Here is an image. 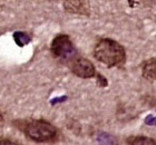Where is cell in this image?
<instances>
[{
	"instance_id": "obj_11",
	"label": "cell",
	"mask_w": 156,
	"mask_h": 145,
	"mask_svg": "<svg viewBox=\"0 0 156 145\" xmlns=\"http://www.w3.org/2000/svg\"><path fill=\"white\" fill-rule=\"evenodd\" d=\"M98 85L101 87H105V86H107V81H106V78L104 77V76H101V75H98Z\"/></svg>"
},
{
	"instance_id": "obj_6",
	"label": "cell",
	"mask_w": 156,
	"mask_h": 145,
	"mask_svg": "<svg viewBox=\"0 0 156 145\" xmlns=\"http://www.w3.org/2000/svg\"><path fill=\"white\" fill-rule=\"evenodd\" d=\"M143 76L150 82H156V60H150L144 65Z\"/></svg>"
},
{
	"instance_id": "obj_5",
	"label": "cell",
	"mask_w": 156,
	"mask_h": 145,
	"mask_svg": "<svg viewBox=\"0 0 156 145\" xmlns=\"http://www.w3.org/2000/svg\"><path fill=\"white\" fill-rule=\"evenodd\" d=\"M64 8L66 11L70 13H79V15H88V7L83 0H65Z\"/></svg>"
},
{
	"instance_id": "obj_3",
	"label": "cell",
	"mask_w": 156,
	"mask_h": 145,
	"mask_svg": "<svg viewBox=\"0 0 156 145\" xmlns=\"http://www.w3.org/2000/svg\"><path fill=\"white\" fill-rule=\"evenodd\" d=\"M51 53L52 55L57 58L67 59L75 55L76 49L73 45L72 40L67 35L57 36L51 42Z\"/></svg>"
},
{
	"instance_id": "obj_8",
	"label": "cell",
	"mask_w": 156,
	"mask_h": 145,
	"mask_svg": "<svg viewBox=\"0 0 156 145\" xmlns=\"http://www.w3.org/2000/svg\"><path fill=\"white\" fill-rule=\"evenodd\" d=\"M127 142L133 145H138V144H144V145H155L156 142L153 141V139H148V137H144V136H134L128 139Z\"/></svg>"
},
{
	"instance_id": "obj_12",
	"label": "cell",
	"mask_w": 156,
	"mask_h": 145,
	"mask_svg": "<svg viewBox=\"0 0 156 145\" xmlns=\"http://www.w3.org/2000/svg\"><path fill=\"white\" fill-rule=\"evenodd\" d=\"M3 122H5V119H3V116L1 115V113H0V127L3 125Z\"/></svg>"
},
{
	"instance_id": "obj_4",
	"label": "cell",
	"mask_w": 156,
	"mask_h": 145,
	"mask_svg": "<svg viewBox=\"0 0 156 145\" xmlns=\"http://www.w3.org/2000/svg\"><path fill=\"white\" fill-rule=\"evenodd\" d=\"M72 71L80 78H90L96 74L93 63L86 58H78L74 60L72 64Z\"/></svg>"
},
{
	"instance_id": "obj_9",
	"label": "cell",
	"mask_w": 156,
	"mask_h": 145,
	"mask_svg": "<svg viewBox=\"0 0 156 145\" xmlns=\"http://www.w3.org/2000/svg\"><path fill=\"white\" fill-rule=\"evenodd\" d=\"M145 123L150 126H156V116L148 115L146 118H145Z\"/></svg>"
},
{
	"instance_id": "obj_2",
	"label": "cell",
	"mask_w": 156,
	"mask_h": 145,
	"mask_svg": "<svg viewBox=\"0 0 156 145\" xmlns=\"http://www.w3.org/2000/svg\"><path fill=\"white\" fill-rule=\"evenodd\" d=\"M23 133L35 142H48L57 136V129L46 121H30L26 123Z\"/></svg>"
},
{
	"instance_id": "obj_1",
	"label": "cell",
	"mask_w": 156,
	"mask_h": 145,
	"mask_svg": "<svg viewBox=\"0 0 156 145\" xmlns=\"http://www.w3.org/2000/svg\"><path fill=\"white\" fill-rule=\"evenodd\" d=\"M94 56L99 63L113 67L122 64L125 59L123 46L112 39H101L94 48Z\"/></svg>"
},
{
	"instance_id": "obj_10",
	"label": "cell",
	"mask_w": 156,
	"mask_h": 145,
	"mask_svg": "<svg viewBox=\"0 0 156 145\" xmlns=\"http://www.w3.org/2000/svg\"><path fill=\"white\" fill-rule=\"evenodd\" d=\"M67 100V96H62V97H56V98H52L50 100V103L52 105H55V104H59V103H62V102H65Z\"/></svg>"
},
{
	"instance_id": "obj_13",
	"label": "cell",
	"mask_w": 156,
	"mask_h": 145,
	"mask_svg": "<svg viewBox=\"0 0 156 145\" xmlns=\"http://www.w3.org/2000/svg\"><path fill=\"white\" fill-rule=\"evenodd\" d=\"M49 1H58V0H49Z\"/></svg>"
},
{
	"instance_id": "obj_7",
	"label": "cell",
	"mask_w": 156,
	"mask_h": 145,
	"mask_svg": "<svg viewBox=\"0 0 156 145\" xmlns=\"http://www.w3.org/2000/svg\"><path fill=\"white\" fill-rule=\"evenodd\" d=\"M13 40L19 47H23V46L28 45L31 42V37H30L27 32L23 31H16L13 32Z\"/></svg>"
}]
</instances>
